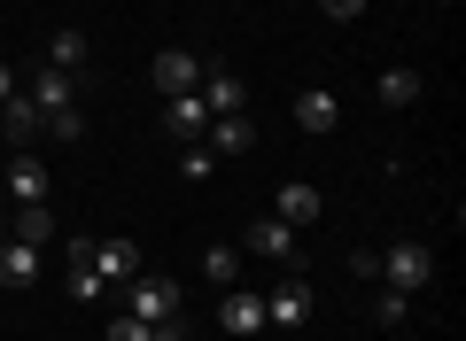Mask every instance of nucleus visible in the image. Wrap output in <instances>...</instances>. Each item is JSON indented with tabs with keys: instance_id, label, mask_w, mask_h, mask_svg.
I'll use <instances>...</instances> for the list:
<instances>
[{
	"instance_id": "obj_1",
	"label": "nucleus",
	"mask_w": 466,
	"mask_h": 341,
	"mask_svg": "<svg viewBox=\"0 0 466 341\" xmlns=\"http://www.w3.org/2000/svg\"><path fill=\"white\" fill-rule=\"evenodd\" d=\"M116 295H125V318H140V326L187 318V295H179V279H164V272H133Z\"/></svg>"
},
{
	"instance_id": "obj_2",
	"label": "nucleus",
	"mask_w": 466,
	"mask_h": 341,
	"mask_svg": "<svg viewBox=\"0 0 466 341\" xmlns=\"http://www.w3.org/2000/svg\"><path fill=\"white\" fill-rule=\"evenodd\" d=\"M373 279H381L389 295H420L435 279V248L428 241H397L389 256H373Z\"/></svg>"
},
{
	"instance_id": "obj_3",
	"label": "nucleus",
	"mask_w": 466,
	"mask_h": 341,
	"mask_svg": "<svg viewBox=\"0 0 466 341\" xmlns=\"http://www.w3.org/2000/svg\"><path fill=\"white\" fill-rule=\"evenodd\" d=\"M202 70H210V63H202V55L195 47H164V55H156V70H148V78H156V94H195V85H202Z\"/></svg>"
},
{
	"instance_id": "obj_4",
	"label": "nucleus",
	"mask_w": 466,
	"mask_h": 341,
	"mask_svg": "<svg viewBox=\"0 0 466 341\" xmlns=\"http://www.w3.org/2000/svg\"><path fill=\"white\" fill-rule=\"evenodd\" d=\"M303 318H311V279H303V272H288L280 287L265 295V326H303Z\"/></svg>"
},
{
	"instance_id": "obj_5",
	"label": "nucleus",
	"mask_w": 466,
	"mask_h": 341,
	"mask_svg": "<svg viewBox=\"0 0 466 341\" xmlns=\"http://www.w3.org/2000/svg\"><path fill=\"white\" fill-rule=\"evenodd\" d=\"M218 326H226L233 341L265 334V295H249V287H226V303H218Z\"/></svg>"
},
{
	"instance_id": "obj_6",
	"label": "nucleus",
	"mask_w": 466,
	"mask_h": 341,
	"mask_svg": "<svg viewBox=\"0 0 466 341\" xmlns=\"http://www.w3.org/2000/svg\"><path fill=\"white\" fill-rule=\"evenodd\" d=\"M195 94H202V109H210V116H241V109H249V85H241V78H233V70H202V85H195Z\"/></svg>"
},
{
	"instance_id": "obj_7",
	"label": "nucleus",
	"mask_w": 466,
	"mask_h": 341,
	"mask_svg": "<svg viewBox=\"0 0 466 341\" xmlns=\"http://www.w3.org/2000/svg\"><path fill=\"white\" fill-rule=\"evenodd\" d=\"M0 179H8V195H16V210H24V202H47V195H55V171H47L39 155H24V147H16V163H8Z\"/></svg>"
},
{
	"instance_id": "obj_8",
	"label": "nucleus",
	"mask_w": 466,
	"mask_h": 341,
	"mask_svg": "<svg viewBox=\"0 0 466 341\" xmlns=\"http://www.w3.org/2000/svg\"><path fill=\"white\" fill-rule=\"evenodd\" d=\"M241 256H265V264H288V256H296V226H280V217H257V226L241 233Z\"/></svg>"
},
{
	"instance_id": "obj_9",
	"label": "nucleus",
	"mask_w": 466,
	"mask_h": 341,
	"mask_svg": "<svg viewBox=\"0 0 466 341\" xmlns=\"http://www.w3.org/2000/svg\"><path fill=\"white\" fill-rule=\"evenodd\" d=\"M272 217L303 233V226H319V217H327V195H319L311 179H288V186H280V210H272Z\"/></svg>"
},
{
	"instance_id": "obj_10",
	"label": "nucleus",
	"mask_w": 466,
	"mask_h": 341,
	"mask_svg": "<svg viewBox=\"0 0 466 341\" xmlns=\"http://www.w3.org/2000/svg\"><path fill=\"white\" fill-rule=\"evenodd\" d=\"M164 132H171V140H202V132H210V109H202V94H171L164 101Z\"/></svg>"
},
{
	"instance_id": "obj_11",
	"label": "nucleus",
	"mask_w": 466,
	"mask_h": 341,
	"mask_svg": "<svg viewBox=\"0 0 466 341\" xmlns=\"http://www.w3.org/2000/svg\"><path fill=\"white\" fill-rule=\"evenodd\" d=\"M0 287H8V295L39 287V248L32 241H0Z\"/></svg>"
},
{
	"instance_id": "obj_12",
	"label": "nucleus",
	"mask_w": 466,
	"mask_h": 341,
	"mask_svg": "<svg viewBox=\"0 0 466 341\" xmlns=\"http://www.w3.org/2000/svg\"><path fill=\"white\" fill-rule=\"evenodd\" d=\"M70 101H78V78H70V70H47V63H39V70H32V109L47 116V109H70Z\"/></svg>"
},
{
	"instance_id": "obj_13",
	"label": "nucleus",
	"mask_w": 466,
	"mask_h": 341,
	"mask_svg": "<svg viewBox=\"0 0 466 341\" xmlns=\"http://www.w3.org/2000/svg\"><path fill=\"white\" fill-rule=\"evenodd\" d=\"M296 125L303 132H334V125H342V101H334L327 85H303V94H296Z\"/></svg>"
},
{
	"instance_id": "obj_14",
	"label": "nucleus",
	"mask_w": 466,
	"mask_h": 341,
	"mask_svg": "<svg viewBox=\"0 0 466 341\" xmlns=\"http://www.w3.org/2000/svg\"><path fill=\"white\" fill-rule=\"evenodd\" d=\"M94 272H101V279H116V287H125V279L140 272V248H133V241H116V233H109V241H94Z\"/></svg>"
},
{
	"instance_id": "obj_15",
	"label": "nucleus",
	"mask_w": 466,
	"mask_h": 341,
	"mask_svg": "<svg viewBox=\"0 0 466 341\" xmlns=\"http://www.w3.org/2000/svg\"><path fill=\"white\" fill-rule=\"evenodd\" d=\"M249 147H257L249 116H210V155H249Z\"/></svg>"
},
{
	"instance_id": "obj_16",
	"label": "nucleus",
	"mask_w": 466,
	"mask_h": 341,
	"mask_svg": "<svg viewBox=\"0 0 466 341\" xmlns=\"http://www.w3.org/2000/svg\"><path fill=\"white\" fill-rule=\"evenodd\" d=\"M373 94H381V109H412V101L428 94V78H420V70H381Z\"/></svg>"
},
{
	"instance_id": "obj_17",
	"label": "nucleus",
	"mask_w": 466,
	"mask_h": 341,
	"mask_svg": "<svg viewBox=\"0 0 466 341\" xmlns=\"http://www.w3.org/2000/svg\"><path fill=\"white\" fill-rule=\"evenodd\" d=\"M55 233H63V226H55V210H47V202H24V210H16V233H8V241H32V248H47Z\"/></svg>"
},
{
	"instance_id": "obj_18",
	"label": "nucleus",
	"mask_w": 466,
	"mask_h": 341,
	"mask_svg": "<svg viewBox=\"0 0 466 341\" xmlns=\"http://www.w3.org/2000/svg\"><path fill=\"white\" fill-rule=\"evenodd\" d=\"M202 279H210V287H241V248H202Z\"/></svg>"
},
{
	"instance_id": "obj_19",
	"label": "nucleus",
	"mask_w": 466,
	"mask_h": 341,
	"mask_svg": "<svg viewBox=\"0 0 466 341\" xmlns=\"http://www.w3.org/2000/svg\"><path fill=\"white\" fill-rule=\"evenodd\" d=\"M0 125H8V140H32V132H39V109H32V94H16V101H8V109H0Z\"/></svg>"
},
{
	"instance_id": "obj_20",
	"label": "nucleus",
	"mask_w": 466,
	"mask_h": 341,
	"mask_svg": "<svg viewBox=\"0 0 466 341\" xmlns=\"http://www.w3.org/2000/svg\"><path fill=\"white\" fill-rule=\"evenodd\" d=\"M78 63H86V39L78 32H55L47 39V70H70V78H78Z\"/></svg>"
},
{
	"instance_id": "obj_21",
	"label": "nucleus",
	"mask_w": 466,
	"mask_h": 341,
	"mask_svg": "<svg viewBox=\"0 0 466 341\" xmlns=\"http://www.w3.org/2000/svg\"><path fill=\"white\" fill-rule=\"evenodd\" d=\"M210 171H218V155H210L202 140H187V147H179V179H195V186H202Z\"/></svg>"
},
{
	"instance_id": "obj_22",
	"label": "nucleus",
	"mask_w": 466,
	"mask_h": 341,
	"mask_svg": "<svg viewBox=\"0 0 466 341\" xmlns=\"http://www.w3.org/2000/svg\"><path fill=\"white\" fill-rule=\"evenodd\" d=\"M39 125H47L55 140H86V116H78V101H70V109H47Z\"/></svg>"
},
{
	"instance_id": "obj_23",
	"label": "nucleus",
	"mask_w": 466,
	"mask_h": 341,
	"mask_svg": "<svg viewBox=\"0 0 466 341\" xmlns=\"http://www.w3.org/2000/svg\"><path fill=\"white\" fill-rule=\"evenodd\" d=\"M70 295H78V303H101V272L94 264H70Z\"/></svg>"
},
{
	"instance_id": "obj_24",
	"label": "nucleus",
	"mask_w": 466,
	"mask_h": 341,
	"mask_svg": "<svg viewBox=\"0 0 466 341\" xmlns=\"http://www.w3.org/2000/svg\"><path fill=\"white\" fill-rule=\"evenodd\" d=\"M404 310H412V295H373V318H381V326H404Z\"/></svg>"
},
{
	"instance_id": "obj_25",
	"label": "nucleus",
	"mask_w": 466,
	"mask_h": 341,
	"mask_svg": "<svg viewBox=\"0 0 466 341\" xmlns=\"http://www.w3.org/2000/svg\"><path fill=\"white\" fill-rule=\"evenodd\" d=\"M319 8H327L334 24H358V16H366V0H319Z\"/></svg>"
},
{
	"instance_id": "obj_26",
	"label": "nucleus",
	"mask_w": 466,
	"mask_h": 341,
	"mask_svg": "<svg viewBox=\"0 0 466 341\" xmlns=\"http://www.w3.org/2000/svg\"><path fill=\"white\" fill-rule=\"evenodd\" d=\"M109 341H148V326H140V318H116V326H109Z\"/></svg>"
},
{
	"instance_id": "obj_27",
	"label": "nucleus",
	"mask_w": 466,
	"mask_h": 341,
	"mask_svg": "<svg viewBox=\"0 0 466 341\" xmlns=\"http://www.w3.org/2000/svg\"><path fill=\"white\" fill-rule=\"evenodd\" d=\"M148 341H187V318H164V326H148Z\"/></svg>"
},
{
	"instance_id": "obj_28",
	"label": "nucleus",
	"mask_w": 466,
	"mask_h": 341,
	"mask_svg": "<svg viewBox=\"0 0 466 341\" xmlns=\"http://www.w3.org/2000/svg\"><path fill=\"white\" fill-rule=\"evenodd\" d=\"M16 94H24V85H16V70L0 63V109H8V101H16Z\"/></svg>"
}]
</instances>
